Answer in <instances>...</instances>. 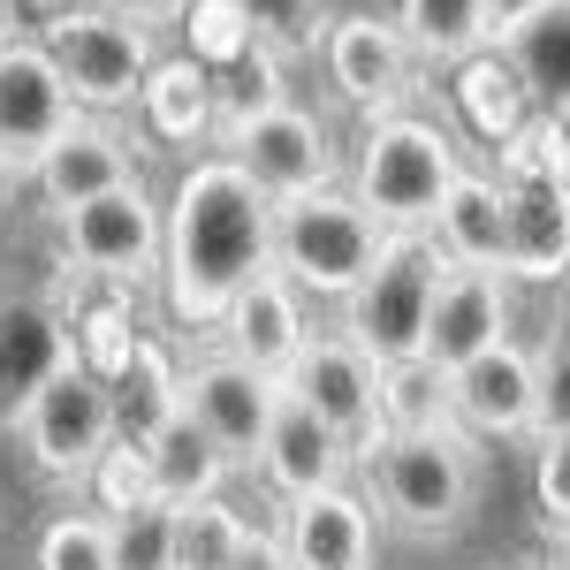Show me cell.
<instances>
[{
	"instance_id": "cell-1",
	"label": "cell",
	"mask_w": 570,
	"mask_h": 570,
	"mask_svg": "<svg viewBox=\"0 0 570 570\" xmlns=\"http://www.w3.org/2000/svg\"><path fill=\"white\" fill-rule=\"evenodd\" d=\"M274 214L282 206L228 153H206L183 168L176 198H168V259H160V289L183 327H220L228 305L282 266Z\"/></svg>"
},
{
	"instance_id": "cell-2",
	"label": "cell",
	"mask_w": 570,
	"mask_h": 570,
	"mask_svg": "<svg viewBox=\"0 0 570 570\" xmlns=\"http://www.w3.org/2000/svg\"><path fill=\"white\" fill-rule=\"evenodd\" d=\"M464 176L456 137L426 122V115H381L365 122V145L351 160V198L381 220L389 236H426L441 214V198Z\"/></svg>"
},
{
	"instance_id": "cell-3",
	"label": "cell",
	"mask_w": 570,
	"mask_h": 570,
	"mask_svg": "<svg viewBox=\"0 0 570 570\" xmlns=\"http://www.w3.org/2000/svg\"><path fill=\"white\" fill-rule=\"evenodd\" d=\"M373 510L411 540H441L472 518L480 502V449L472 434H381L365 456Z\"/></svg>"
},
{
	"instance_id": "cell-4",
	"label": "cell",
	"mask_w": 570,
	"mask_h": 570,
	"mask_svg": "<svg viewBox=\"0 0 570 570\" xmlns=\"http://www.w3.org/2000/svg\"><path fill=\"white\" fill-rule=\"evenodd\" d=\"M39 46L53 53V69L69 77L85 115H122L145 99L160 53H153V23H130L99 0H69L39 23Z\"/></svg>"
},
{
	"instance_id": "cell-5",
	"label": "cell",
	"mask_w": 570,
	"mask_h": 570,
	"mask_svg": "<svg viewBox=\"0 0 570 570\" xmlns=\"http://www.w3.org/2000/svg\"><path fill=\"white\" fill-rule=\"evenodd\" d=\"M449 282V252L434 236H389L381 266L343 297V335H351L365 357L381 365H403V357H426V327H434V297Z\"/></svg>"
},
{
	"instance_id": "cell-6",
	"label": "cell",
	"mask_w": 570,
	"mask_h": 570,
	"mask_svg": "<svg viewBox=\"0 0 570 570\" xmlns=\"http://www.w3.org/2000/svg\"><path fill=\"white\" fill-rule=\"evenodd\" d=\"M274 244H282V274L305 289V297H351L357 282L381 266L389 252V228L357 206L351 190H312V198H289L274 214Z\"/></svg>"
},
{
	"instance_id": "cell-7",
	"label": "cell",
	"mask_w": 570,
	"mask_h": 570,
	"mask_svg": "<svg viewBox=\"0 0 570 570\" xmlns=\"http://www.w3.org/2000/svg\"><path fill=\"white\" fill-rule=\"evenodd\" d=\"M23 449H31V464H39L46 480L61 487H91V472L107 464V449L122 441V411H115V389H107V373L99 365H69V373H53L39 389V403L23 411Z\"/></svg>"
},
{
	"instance_id": "cell-8",
	"label": "cell",
	"mask_w": 570,
	"mask_h": 570,
	"mask_svg": "<svg viewBox=\"0 0 570 570\" xmlns=\"http://www.w3.org/2000/svg\"><path fill=\"white\" fill-rule=\"evenodd\" d=\"M61 259L91 282H145L168 259V206H153L145 183H115L61 214Z\"/></svg>"
},
{
	"instance_id": "cell-9",
	"label": "cell",
	"mask_w": 570,
	"mask_h": 570,
	"mask_svg": "<svg viewBox=\"0 0 570 570\" xmlns=\"http://www.w3.org/2000/svg\"><path fill=\"white\" fill-rule=\"evenodd\" d=\"M220 153L244 168V176L259 183L274 206H289V198H312V190H335V137H327V122L312 115V107H274V115H259V122H244V130L220 137Z\"/></svg>"
},
{
	"instance_id": "cell-10",
	"label": "cell",
	"mask_w": 570,
	"mask_h": 570,
	"mask_svg": "<svg viewBox=\"0 0 570 570\" xmlns=\"http://www.w3.org/2000/svg\"><path fill=\"white\" fill-rule=\"evenodd\" d=\"M85 122L69 77L53 69V53L39 39H8L0 46V153L31 176L61 137Z\"/></svg>"
},
{
	"instance_id": "cell-11",
	"label": "cell",
	"mask_w": 570,
	"mask_h": 570,
	"mask_svg": "<svg viewBox=\"0 0 570 570\" xmlns=\"http://www.w3.org/2000/svg\"><path fill=\"white\" fill-rule=\"evenodd\" d=\"M320 69L365 122H381V115H403V99L419 91L411 85L419 77V46L403 39L395 16H335L327 46H320Z\"/></svg>"
},
{
	"instance_id": "cell-12",
	"label": "cell",
	"mask_w": 570,
	"mask_h": 570,
	"mask_svg": "<svg viewBox=\"0 0 570 570\" xmlns=\"http://www.w3.org/2000/svg\"><path fill=\"white\" fill-rule=\"evenodd\" d=\"M282 395H289V381L259 373L252 357H236V351H214V357H198V365L183 373V411H190L236 464H259Z\"/></svg>"
},
{
	"instance_id": "cell-13",
	"label": "cell",
	"mask_w": 570,
	"mask_h": 570,
	"mask_svg": "<svg viewBox=\"0 0 570 570\" xmlns=\"http://www.w3.org/2000/svg\"><path fill=\"white\" fill-rule=\"evenodd\" d=\"M456 426L472 441H540L548 434V357L518 335L456 373Z\"/></svg>"
},
{
	"instance_id": "cell-14",
	"label": "cell",
	"mask_w": 570,
	"mask_h": 570,
	"mask_svg": "<svg viewBox=\"0 0 570 570\" xmlns=\"http://www.w3.org/2000/svg\"><path fill=\"white\" fill-rule=\"evenodd\" d=\"M289 395H305L357 456L389 434V411H381V357H365L343 327L312 335V351L297 357V373H289Z\"/></svg>"
},
{
	"instance_id": "cell-15",
	"label": "cell",
	"mask_w": 570,
	"mask_h": 570,
	"mask_svg": "<svg viewBox=\"0 0 570 570\" xmlns=\"http://www.w3.org/2000/svg\"><path fill=\"white\" fill-rule=\"evenodd\" d=\"M77 335H69V320L39 297H16V289H0V434L8 426H23V411L39 403V389L53 373H69L77 365Z\"/></svg>"
},
{
	"instance_id": "cell-16",
	"label": "cell",
	"mask_w": 570,
	"mask_h": 570,
	"mask_svg": "<svg viewBox=\"0 0 570 570\" xmlns=\"http://www.w3.org/2000/svg\"><path fill=\"white\" fill-rule=\"evenodd\" d=\"M518 327V305H510V274H480V266H449L434 297V327H426V357L441 373H464L472 357L502 351Z\"/></svg>"
},
{
	"instance_id": "cell-17",
	"label": "cell",
	"mask_w": 570,
	"mask_h": 570,
	"mask_svg": "<svg viewBox=\"0 0 570 570\" xmlns=\"http://www.w3.org/2000/svg\"><path fill=\"white\" fill-rule=\"evenodd\" d=\"M220 351L252 357L259 373H274V381H289L297 373V357L312 351V312H305V289L274 266V274H259L236 305H228V320H220Z\"/></svg>"
},
{
	"instance_id": "cell-18",
	"label": "cell",
	"mask_w": 570,
	"mask_h": 570,
	"mask_svg": "<svg viewBox=\"0 0 570 570\" xmlns=\"http://www.w3.org/2000/svg\"><path fill=\"white\" fill-rule=\"evenodd\" d=\"M351 464H357L351 441L335 434L305 395H282L274 434H266V449H259L266 487H274L282 502H305V494H327V487H351Z\"/></svg>"
},
{
	"instance_id": "cell-19",
	"label": "cell",
	"mask_w": 570,
	"mask_h": 570,
	"mask_svg": "<svg viewBox=\"0 0 570 570\" xmlns=\"http://www.w3.org/2000/svg\"><path fill=\"white\" fill-rule=\"evenodd\" d=\"M510 198V282L570 274V176L563 168H502Z\"/></svg>"
},
{
	"instance_id": "cell-20",
	"label": "cell",
	"mask_w": 570,
	"mask_h": 570,
	"mask_svg": "<svg viewBox=\"0 0 570 570\" xmlns=\"http://www.w3.org/2000/svg\"><path fill=\"white\" fill-rule=\"evenodd\" d=\"M274 540H282L289 570H373V502L357 487L305 494V502H289Z\"/></svg>"
},
{
	"instance_id": "cell-21",
	"label": "cell",
	"mask_w": 570,
	"mask_h": 570,
	"mask_svg": "<svg viewBox=\"0 0 570 570\" xmlns=\"http://www.w3.org/2000/svg\"><path fill=\"white\" fill-rule=\"evenodd\" d=\"M494 53L518 69V85L532 91V107L548 122H570V0H525V8H510Z\"/></svg>"
},
{
	"instance_id": "cell-22",
	"label": "cell",
	"mask_w": 570,
	"mask_h": 570,
	"mask_svg": "<svg viewBox=\"0 0 570 570\" xmlns=\"http://www.w3.org/2000/svg\"><path fill=\"white\" fill-rule=\"evenodd\" d=\"M434 236L449 266H480V274H510V198H502V176H480V168H464L456 190L441 198L434 214Z\"/></svg>"
},
{
	"instance_id": "cell-23",
	"label": "cell",
	"mask_w": 570,
	"mask_h": 570,
	"mask_svg": "<svg viewBox=\"0 0 570 570\" xmlns=\"http://www.w3.org/2000/svg\"><path fill=\"white\" fill-rule=\"evenodd\" d=\"M130 176H137L130 145L107 130V115H85V122L31 168V183H39V198L53 214H69V206H85V198H99V190H115V183H130Z\"/></svg>"
},
{
	"instance_id": "cell-24",
	"label": "cell",
	"mask_w": 570,
	"mask_h": 570,
	"mask_svg": "<svg viewBox=\"0 0 570 570\" xmlns=\"http://www.w3.org/2000/svg\"><path fill=\"white\" fill-rule=\"evenodd\" d=\"M137 122H145V137H160V145L220 137V85H214V69H206L198 53L160 61L153 85H145V99H137Z\"/></svg>"
},
{
	"instance_id": "cell-25",
	"label": "cell",
	"mask_w": 570,
	"mask_h": 570,
	"mask_svg": "<svg viewBox=\"0 0 570 570\" xmlns=\"http://www.w3.org/2000/svg\"><path fill=\"white\" fill-rule=\"evenodd\" d=\"M395 23L426 69H464L502 39V0H395Z\"/></svg>"
},
{
	"instance_id": "cell-26",
	"label": "cell",
	"mask_w": 570,
	"mask_h": 570,
	"mask_svg": "<svg viewBox=\"0 0 570 570\" xmlns=\"http://www.w3.org/2000/svg\"><path fill=\"white\" fill-rule=\"evenodd\" d=\"M145 456H153V480H160V502H176V510H190V502H214L220 487H228V472H236V456L220 449L190 411H176L160 434L145 441Z\"/></svg>"
},
{
	"instance_id": "cell-27",
	"label": "cell",
	"mask_w": 570,
	"mask_h": 570,
	"mask_svg": "<svg viewBox=\"0 0 570 570\" xmlns=\"http://www.w3.org/2000/svg\"><path fill=\"white\" fill-rule=\"evenodd\" d=\"M107 389H115V411H122V441H153L183 411V365L160 343H130L122 365L107 373Z\"/></svg>"
},
{
	"instance_id": "cell-28",
	"label": "cell",
	"mask_w": 570,
	"mask_h": 570,
	"mask_svg": "<svg viewBox=\"0 0 570 570\" xmlns=\"http://www.w3.org/2000/svg\"><path fill=\"white\" fill-rule=\"evenodd\" d=\"M381 411H389V434H464L456 426V373H441L434 357L381 365Z\"/></svg>"
},
{
	"instance_id": "cell-29",
	"label": "cell",
	"mask_w": 570,
	"mask_h": 570,
	"mask_svg": "<svg viewBox=\"0 0 570 570\" xmlns=\"http://www.w3.org/2000/svg\"><path fill=\"white\" fill-rule=\"evenodd\" d=\"M252 540H259V532H252V518H244L228 494L176 510V570H228Z\"/></svg>"
},
{
	"instance_id": "cell-30",
	"label": "cell",
	"mask_w": 570,
	"mask_h": 570,
	"mask_svg": "<svg viewBox=\"0 0 570 570\" xmlns=\"http://www.w3.org/2000/svg\"><path fill=\"white\" fill-rule=\"evenodd\" d=\"M456 91H464V107H472V122H480L487 137H494V145H510V137L525 130L532 115V91L518 85V69H510V61H502V53H494V46H487L480 61H464V69H456Z\"/></svg>"
},
{
	"instance_id": "cell-31",
	"label": "cell",
	"mask_w": 570,
	"mask_h": 570,
	"mask_svg": "<svg viewBox=\"0 0 570 570\" xmlns=\"http://www.w3.org/2000/svg\"><path fill=\"white\" fill-rule=\"evenodd\" d=\"M274 107H289V91H282V53H274V46L236 53V61H228V85H220V137L259 122V115H274Z\"/></svg>"
},
{
	"instance_id": "cell-32",
	"label": "cell",
	"mask_w": 570,
	"mask_h": 570,
	"mask_svg": "<svg viewBox=\"0 0 570 570\" xmlns=\"http://www.w3.org/2000/svg\"><path fill=\"white\" fill-rule=\"evenodd\" d=\"M244 8V23H252V39L274 46L282 61H297V53H320L327 46V0H236Z\"/></svg>"
},
{
	"instance_id": "cell-33",
	"label": "cell",
	"mask_w": 570,
	"mask_h": 570,
	"mask_svg": "<svg viewBox=\"0 0 570 570\" xmlns=\"http://www.w3.org/2000/svg\"><path fill=\"white\" fill-rule=\"evenodd\" d=\"M39 570H115L107 510H61V518L39 532Z\"/></svg>"
},
{
	"instance_id": "cell-34",
	"label": "cell",
	"mask_w": 570,
	"mask_h": 570,
	"mask_svg": "<svg viewBox=\"0 0 570 570\" xmlns=\"http://www.w3.org/2000/svg\"><path fill=\"white\" fill-rule=\"evenodd\" d=\"M115 532V570H176V502H145L107 518Z\"/></svg>"
},
{
	"instance_id": "cell-35",
	"label": "cell",
	"mask_w": 570,
	"mask_h": 570,
	"mask_svg": "<svg viewBox=\"0 0 570 570\" xmlns=\"http://www.w3.org/2000/svg\"><path fill=\"white\" fill-rule=\"evenodd\" d=\"M91 494H99V510H107V518L160 502V480H153V456H145V441H115V449H107V464L91 472Z\"/></svg>"
},
{
	"instance_id": "cell-36",
	"label": "cell",
	"mask_w": 570,
	"mask_h": 570,
	"mask_svg": "<svg viewBox=\"0 0 570 570\" xmlns=\"http://www.w3.org/2000/svg\"><path fill=\"white\" fill-rule=\"evenodd\" d=\"M532 502H540V525L570 548V426H548L532 449Z\"/></svg>"
},
{
	"instance_id": "cell-37",
	"label": "cell",
	"mask_w": 570,
	"mask_h": 570,
	"mask_svg": "<svg viewBox=\"0 0 570 570\" xmlns=\"http://www.w3.org/2000/svg\"><path fill=\"white\" fill-rule=\"evenodd\" d=\"M198 31H190V53L206 61V69H228L236 53H252V23H244V8L236 0H198V16H190Z\"/></svg>"
},
{
	"instance_id": "cell-38",
	"label": "cell",
	"mask_w": 570,
	"mask_h": 570,
	"mask_svg": "<svg viewBox=\"0 0 570 570\" xmlns=\"http://www.w3.org/2000/svg\"><path fill=\"white\" fill-rule=\"evenodd\" d=\"M228 570H289V556H282V540H274V532H259V540H252Z\"/></svg>"
},
{
	"instance_id": "cell-39",
	"label": "cell",
	"mask_w": 570,
	"mask_h": 570,
	"mask_svg": "<svg viewBox=\"0 0 570 570\" xmlns=\"http://www.w3.org/2000/svg\"><path fill=\"white\" fill-rule=\"evenodd\" d=\"M99 8H115V16H130V23H153V16H168L176 0H99Z\"/></svg>"
},
{
	"instance_id": "cell-40",
	"label": "cell",
	"mask_w": 570,
	"mask_h": 570,
	"mask_svg": "<svg viewBox=\"0 0 570 570\" xmlns=\"http://www.w3.org/2000/svg\"><path fill=\"white\" fill-rule=\"evenodd\" d=\"M23 176V168H16V160H8V153H0V198H8V183Z\"/></svg>"
},
{
	"instance_id": "cell-41",
	"label": "cell",
	"mask_w": 570,
	"mask_h": 570,
	"mask_svg": "<svg viewBox=\"0 0 570 570\" xmlns=\"http://www.w3.org/2000/svg\"><path fill=\"white\" fill-rule=\"evenodd\" d=\"M540 570H570V548H563V556H548V563H540Z\"/></svg>"
},
{
	"instance_id": "cell-42",
	"label": "cell",
	"mask_w": 570,
	"mask_h": 570,
	"mask_svg": "<svg viewBox=\"0 0 570 570\" xmlns=\"http://www.w3.org/2000/svg\"><path fill=\"white\" fill-rule=\"evenodd\" d=\"M0 46H8V31H0Z\"/></svg>"
}]
</instances>
